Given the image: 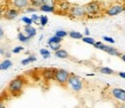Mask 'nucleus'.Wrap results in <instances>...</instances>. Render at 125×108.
<instances>
[{
    "label": "nucleus",
    "mask_w": 125,
    "mask_h": 108,
    "mask_svg": "<svg viewBox=\"0 0 125 108\" xmlns=\"http://www.w3.org/2000/svg\"><path fill=\"white\" fill-rule=\"evenodd\" d=\"M82 42H85V43H88V44H92V45H94L95 43H96L93 37H89V36H88V37H83V38H82Z\"/></svg>",
    "instance_id": "obj_25"
},
{
    "label": "nucleus",
    "mask_w": 125,
    "mask_h": 108,
    "mask_svg": "<svg viewBox=\"0 0 125 108\" xmlns=\"http://www.w3.org/2000/svg\"><path fill=\"white\" fill-rule=\"evenodd\" d=\"M72 7V4L71 2H67V1H62V2H58L57 1V13L58 14H64V15H67L70 9Z\"/></svg>",
    "instance_id": "obj_7"
},
{
    "label": "nucleus",
    "mask_w": 125,
    "mask_h": 108,
    "mask_svg": "<svg viewBox=\"0 0 125 108\" xmlns=\"http://www.w3.org/2000/svg\"><path fill=\"white\" fill-rule=\"evenodd\" d=\"M40 11L45 12V13H57V8L53 6H49V5H44L40 8Z\"/></svg>",
    "instance_id": "obj_14"
},
{
    "label": "nucleus",
    "mask_w": 125,
    "mask_h": 108,
    "mask_svg": "<svg viewBox=\"0 0 125 108\" xmlns=\"http://www.w3.org/2000/svg\"><path fill=\"white\" fill-rule=\"evenodd\" d=\"M30 18H31V20H32V22H37V21L40 22V16H38L37 14H32Z\"/></svg>",
    "instance_id": "obj_30"
},
{
    "label": "nucleus",
    "mask_w": 125,
    "mask_h": 108,
    "mask_svg": "<svg viewBox=\"0 0 125 108\" xmlns=\"http://www.w3.org/2000/svg\"><path fill=\"white\" fill-rule=\"evenodd\" d=\"M45 0H31L30 1V6L31 7H35V8L40 9L42 6H44L45 5Z\"/></svg>",
    "instance_id": "obj_15"
},
{
    "label": "nucleus",
    "mask_w": 125,
    "mask_h": 108,
    "mask_svg": "<svg viewBox=\"0 0 125 108\" xmlns=\"http://www.w3.org/2000/svg\"><path fill=\"white\" fill-rule=\"evenodd\" d=\"M54 56L58 57V58H62V59L70 58V54L64 49H60V50H58V51H56V52H54Z\"/></svg>",
    "instance_id": "obj_13"
},
{
    "label": "nucleus",
    "mask_w": 125,
    "mask_h": 108,
    "mask_svg": "<svg viewBox=\"0 0 125 108\" xmlns=\"http://www.w3.org/2000/svg\"><path fill=\"white\" fill-rule=\"evenodd\" d=\"M121 59H122V60H123V62H124V63H125V54H122V56H121Z\"/></svg>",
    "instance_id": "obj_35"
},
{
    "label": "nucleus",
    "mask_w": 125,
    "mask_h": 108,
    "mask_svg": "<svg viewBox=\"0 0 125 108\" xmlns=\"http://www.w3.org/2000/svg\"><path fill=\"white\" fill-rule=\"evenodd\" d=\"M35 60H36V57L31 55V56H29V57H27V58L22 59V60H21V64H22V65H27V64H29V63L35 62Z\"/></svg>",
    "instance_id": "obj_21"
},
{
    "label": "nucleus",
    "mask_w": 125,
    "mask_h": 108,
    "mask_svg": "<svg viewBox=\"0 0 125 108\" xmlns=\"http://www.w3.org/2000/svg\"><path fill=\"white\" fill-rule=\"evenodd\" d=\"M26 83H27V81L24 79V77L19 76V77H16V78H14V79H12V80L9 81L7 90H8V92L12 93V94H19V93L23 90Z\"/></svg>",
    "instance_id": "obj_1"
},
{
    "label": "nucleus",
    "mask_w": 125,
    "mask_h": 108,
    "mask_svg": "<svg viewBox=\"0 0 125 108\" xmlns=\"http://www.w3.org/2000/svg\"><path fill=\"white\" fill-rule=\"evenodd\" d=\"M122 12H124V7H123V4H111L110 6H108L104 8V15H108V16H115V15H118L121 14Z\"/></svg>",
    "instance_id": "obj_6"
},
{
    "label": "nucleus",
    "mask_w": 125,
    "mask_h": 108,
    "mask_svg": "<svg viewBox=\"0 0 125 108\" xmlns=\"http://www.w3.org/2000/svg\"><path fill=\"white\" fill-rule=\"evenodd\" d=\"M54 72H56V69H53V68L44 69V70H43V78H44V79H46V80L53 79Z\"/></svg>",
    "instance_id": "obj_11"
},
{
    "label": "nucleus",
    "mask_w": 125,
    "mask_h": 108,
    "mask_svg": "<svg viewBox=\"0 0 125 108\" xmlns=\"http://www.w3.org/2000/svg\"><path fill=\"white\" fill-rule=\"evenodd\" d=\"M67 86H68L73 92H76V93H78V92H81L82 88H83V80H82L79 76L71 73V77H70V79L67 81Z\"/></svg>",
    "instance_id": "obj_3"
},
{
    "label": "nucleus",
    "mask_w": 125,
    "mask_h": 108,
    "mask_svg": "<svg viewBox=\"0 0 125 108\" xmlns=\"http://www.w3.org/2000/svg\"><path fill=\"white\" fill-rule=\"evenodd\" d=\"M0 36H1V38L5 37V33H4V29H2V28H0Z\"/></svg>",
    "instance_id": "obj_34"
},
{
    "label": "nucleus",
    "mask_w": 125,
    "mask_h": 108,
    "mask_svg": "<svg viewBox=\"0 0 125 108\" xmlns=\"http://www.w3.org/2000/svg\"><path fill=\"white\" fill-rule=\"evenodd\" d=\"M40 52H41V55L43 56V58H49L50 55H51L49 50H48V49H44V48H43V49H41Z\"/></svg>",
    "instance_id": "obj_26"
},
{
    "label": "nucleus",
    "mask_w": 125,
    "mask_h": 108,
    "mask_svg": "<svg viewBox=\"0 0 125 108\" xmlns=\"http://www.w3.org/2000/svg\"><path fill=\"white\" fill-rule=\"evenodd\" d=\"M50 48H51V49L53 50L54 52H56V51H58V50H60L62 49V48H60V44H51V45H49Z\"/></svg>",
    "instance_id": "obj_28"
},
{
    "label": "nucleus",
    "mask_w": 125,
    "mask_h": 108,
    "mask_svg": "<svg viewBox=\"0 0 125 108\" xmlns=\"http://www.w3.org/2000/svg\"><path fill=\"white\" fill-rule=\"evenodd\" d=\"M0 54H1V55H5V50H4V48H1V50H0Z\"/></svg>",
    "instance_id": "obj_37"
},
{
    "label": "nucleus",
    "mask_w": 125,
    "mask_h": 108,
    "mask_svg": "<svg viewBox=\"0 0 125 108\" xmlns=\"http://www.w3.org/2000/svg\"><path fill=\"white\" fill-rule=\"evenodd\" d=\"M117 74H118V76L121 77V78H123V79H125V72L121 71V72H118V73H117Z\"/></svg>",
    "instance_id": "obj_32"
},
{
    "label": "nucleus",
    "mask_w": 125,
    "mask_h": 108,
    "mask_svg": "<svg viewBox=\"0 0 125 108\" xmlns=\"http://www.w3.org/2000/svg\"><path fill=\"white\" fill-rule=\"evenodd\" d=\"M103 40L105 41V42H108V43H111V44L115 43V40L111 38V37H109V36H103Z\"/></svg>",
    "instance_id": "obj_29"
},
{
    "label": "nucleus",
    "mask_w": 125,
    "mask_h": 108,
    "mask_svg": "<svg viewBox=\"0 0 125 108\" xmlns=\"http://www.w3.org/2000/svg\"><path fill=\"white\" fill-rule=\"evenodd\" d=\"M83 7L86 9V13H87V16H95V15H98L100 12H104V8H102V4L98 2V1H90L88 4L83 5Z\"/></svg>",
    "instance_id": "obj_2"
},
{
    "label": "nucleus",
    "mask_w": 125,
    "mask_h": 108,
    "mask_svg": "<svg viewBox=\"0 0 125 108\" xmlns=\"http://www.w3.org/2000/svg\"><path fill=\"white\" fill-rule=\"evenodd\" d=\"M6 57H7V58H8V57H10V54H9V52H7V54H6Z\"/></svg>",
    "instance_id": "obj_38"
},
{
    "label": "nucleus",
    "mask_w": 125,
    "mask_h": 108,
    "mask_svg": "<svg viewBox=\"0 0 125 108\" xmlns=\"http://www.w3.org/2000/svg\"><path fill=\"white\" fill-rule=\"evenodd\" d=\"M110 93L114 96V99H116L118 101L123 102V104H125V90L119 88V87H115V88H112L110 91Z\"/></svg>",
    "instance_id": "obj_9"
},
{
    "label": "nucleus",
    "mask_w": 125,
    "mask_h": 108,
    "mask_svg": "<svg viewBox=\"0 0 125 108\" xmlns=\"http://www.w3.org/2000/svg\"><path fill=\"white\" fill-rule=\"evenodd\" d=\"M27 12H30V13H32V14H36V11H37V8H35V7H28L27 9H26Z\"/></svg>",
    "instance_id": "obj_31"
},
{
    "label": "nucleus",
    "mask_w": 125,
    "mask_h": 108,
    "mask_svg": "<svg viewBox=\"0 0 125 108\" xmlns=\"http://www.w3.org/2000/svg\"><path fill=\"white\" fill-rule=\"evenodd\" d=\"M54 35L58 36V37H60V38H64V37H66V36L68 35V33L65 32V30H62V29H60V30H57Z\"/></svg>",
    "instance_id": "obj_24"
},
{
    "label": "nucleus",
    "mask_w": 125,
    "mask_h": 108,
    "mask_svg": "<svg viewBox=\"0 0 125 108\" xmlns=\"http://www.w3.org/2000/svg\"><path fill=\"white\" fill-rule=\"evenodd\" d=\"M98 71L101 73H103V74H115L116 73L112 69L108 68V66H101V68H98Z\"/></svg>",
    "instance_id": "obj_17"
},
{
    "label": "nucleus",
    "mask_w": 125,
    "mask_h": 108,
    "mask_svg": "<svg viewBox=\"0 0 125 108\" xmlns=\"http://www.w3.org/2000/svg\"><path fill=\"white\" fill-rule=\"evenodd\" d=\"M18 40L20 41V42H22V43H28L29 41H30V37H28L24 33H19L18 34Z\"/></svg>",
    "instance_id": "obj_19"
},
{
    "label": "nucleus",
    "mask_w": 125,
    "mask_h": 108,
    "mask_svg": "<svg viewBox=\"0 0 125 108\" xmlns=\"http://www.w3.org/2000/svg\"><path fill=\"white\" fill-rule=\"evenodd\" d=\"M13 65V63H12V60H9V59H6V60H4V62H1V65H0V69L4 71V70H8L10 66Z\"/></svg>",
    "instance_id": "obj_20"
},
{
    "label": "nucleus",
    "mask_w": 125,
    "mask_h": 108,
    "mask_svg": "<svg viewBox=\"0 0 125 108\" xmlns=\"http://www.w3.org/2000/svg\"><path fill=\"white\" fill-rule=\"evenodd\" d=\"M71 77V73L64 69H56V72H54V77L53 80L57 81L60 85H66L68 79Z\"/></svg>",
    "instance_id": "obj_5"
},
{
    "label": "nucleus",
    "mask_w": 125,
    "mask_h": 108,
    "mask_svg": "<svg viewBox=\"0 0 125 108\" xmlns=\"http://www.w3.org/2000/svg\"><path fill=\"white\" fill-rule=\"evenodd\" d=\"M9 5L14 8L21 11V9H27L28 7H30V1L29 0H13L9 2Z\"/></svg>",
    "instance_id": "obj_8"
},
{
    "label": "nucleus",
    "mask_w": 125,
    "mask_h": 108,
    "mask_svg": "<svg viewBox=\"0 0 125 108\" xmlns=\"http://www.w3.org/2000/svg\"><path fill=\"white\" fill-rule=\"evenodd\" d=\"M123 7H124V11H125V1L123 2Z\"/></svg>",
    "instance_id": "obj_39"
},
{
    "label": "nucleus",
    "mask_w": 125,
    "mask_h": 108,
    "mask_svg": "<svg viewBox=\"0 0 125 108\" xmlns=\"http://www.w3.org/2000/svg\"><path fill=\"white\" fill-rule=\"evenodd\" d=\"M23 33H24V34H26L28 37H30V38H31V37H34V36L36 35L37 30H36V28L32 27V26H24Z\"/></svg>",
    "instance_id": "obj_12"
},
{
    "label": "nucleus",
    "mask_w": 125,
    "mask_h": 108,
    "mask_svg": "<svg viewBox=\"0 0 125 108\" xmlns=\"http://www.w3.org/2000/svg\"><path fill=\"white\" fill-rule=\"evenodd\" d=\"M67 16L73 18V19H78V20H81V19L87 18V13H86V9H85L83 6L72 4V7H71V9H70L68 14H67Z\"/></svg>",
    "instance_id": "obj_4"
},
{
    "label": "nucleus",
    "mask_w": 125,
    "mask_h": 108,
    "mask_svg": "<svg viewBox=\"0 0 125 108\" xmlns=\"http://www.w3.org/2000/svg\"><path fill=\"white\" fill-rule=\"evenodd\" d=\"M19 14H20V11H19V9L14 8L12 6H9V7H7V8L5 9L4 18L7 19V20H13V19H15L18 16Z\"/></svg>",
    "instance_id": "obj_10"
},
{
    "label": "nucleus",
    "mask_w": 125,
    "mask_h": 108,
    "mask_svg": "<svg viewBox=\"0 0 125 108\" xmlns=\"http://www.w3.org/2000/svg\"><path fill=\"white\" fill-rule=\"evenodd\" d=\"M70 37L74 38V40H82L83 38V34H81L80 32H75V30H71L68 33Z\"/></svg>",
    "instance_id": "obj_16"
},
{
    "label": "nucleus",
    "mask_w": 125,
    "mask_h": 108,
    "mask_svg": "<svg viewBox=\"0 0 125 108\" xmlns=\"http://www.w3.org/2000/svg\"><path fill=\"white\" fill-rule=\"evenodd\" d=\"M62 41V38H60V37H58V36L53 35L52 37H50L49 41H48V43H49V45L51 44H60V42Z\"/></svg>",
    "instance_id": "obj_18"
},
{
    "label": "nucleus",
    "mask_w": 125,
    "mask_h": 108,
    "mask_svg": "<svg viewBox=\"0 0 125 108\" xmlns=\"http://www.w3.org/2000/svg\"><path fill=\"white\" fill-rule=\"evenodd\" d=\"M83 35H85L86 37H88V36H89V29H88V28H86V29H85V33H83Z\"/></svg>",
    "instance_id": "obj_33"
},
{
    "label": "nucleus",
    "mask_w": 125,
    "mask_h": 108,
    "mask_svg": "<svg viewBox=\"0 0 125 108\" xmlns=\"http://www.w3.org/2000/svg\"><path fill=\"white\" fill-rule=\"evenodd\" d=\"M48 21H49V18H48L46 15H41V16H40V24L42 26V27L46 26Z\"/></svg>",
    "instance_id": "obj_22"
},
{
    "label": "nucleus",
    "mask_w": 125,
    "mask_h": 108,
    "mask_svg": "<svg viewBox=\"0 0 125 108\" xmlns=\"http://www.w3.org/2000/svg\"><path fill=\"white\" fill-rule=\"evenodd\" d=\"M23 47H15V48H13V50H12V52H14V54H19V52H21V51H23Z\"/></svg>",
    "instance_id": "obj_27"
},
{
    "label": "nucleus",
    "mask_w": 125,
    "mask_h": 108,
    "mask_svg": "<svg viewBox=\"0 0 125 108\" xmlns=\"http://www.w3.org/2000/svg\"><path fill=\"white\" fill-rule=\"evenodd\" d=\"M117 108H125V104H121L117 106Z\"/></svg>",
    "instance_id": "obj_36"
},
{
    "label": "nucleus",
    "mask_w": 125,
    "mask_h": 108,
    "mask_svg": "<svg viewBox=\"0 0 125 108\" xmlns=\"http://www.w3.org/2000/svg\"><path fill=\"white\" fill-rule=\"evenodd\" d=\"M21 21H22L26 26H31V24H32V20H31V18H29V16H23V18L21 19Z\"/></svg>",
    "instance_id": "obj_23"
}]
</instances>
